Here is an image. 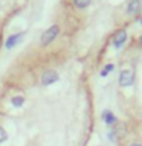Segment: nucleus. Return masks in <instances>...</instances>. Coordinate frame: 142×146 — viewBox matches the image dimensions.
<instances>
[{"label":"nucleus","instance_id":"11","mask_svg":"<svg viewBox=\"0 0 142 146\" xmlns=\"http://www.w3.org/2000/svg\"><path fill=\"white\" fill-rule=\"evenodd\" d=\"M8 140V134H6V131L3 129L2 126H0V143H3V141H6Z\"/></svg>","mask_w":142,"mask_h":146},{"label":"nucleus","instance_id":"10","mask_svg":"<svg viewBox=\"0 0 142 146\" xmlns=\"http://www.w3.org/2000/svg\"><path fill=\"white\" fill-rule=\"evenodd\" d=\"M113 68H115V66H113V64H109V66H105V67H104V70L101 72V76H102V78H105V76H107L109 73H110V72L113 70Z\"/></svg>","mask_w":142,"mask_h":146},{"label":"nucleus","instance_id":"6","mask_svg":"<svg viewBox=\"0 0 142 146\" xmlns=\"http://www.w3.org/2000/svg\"><path fill=\"white\" fill-rule=\"evenodd\" d=\"M23 36H25V32H18V34H14V35H11V36H8V38H6V43H5V47H6L8 50L12 49V47H15V46L21 41Z\"/></svg>","mask_w":142,"mask_h":146},{"label":"nucleus","instance_id":"9","mask_svg":"<svg viewBox=\"0 0 142 146\" xmlns=\"http://www.w3.org/2000/svg\"><path fill=\"white\" fill-rule=\"evenodd\" d=\"M11 102H12L14 107L18 108V107H21V105L25 104V98H23V96H15V98H12Z\"/></svg>","mask_w":142,"mask_h":146},{"label":"nucleus","instance_id":"7","mask_svg":"<svg viewBox=\"0 0 142 146\" xmlns=\"http://www.w3.org/2000/svg\"><path fill=\"white\" fill-rule=\"evenodd\" d=\"M102 120H104V123L107 126H115L118 123V119H116V116L110 111V110H105V111H102Z\"/></svg>","mask_w":142,"mask_h":146},{"label":"nucleus","instance_id":"14","mask_svg":"<svg viewBox=\"0 0 142 146\" xmlns=\"http://www.w3.org/2000/svg\"><path fill=\"white\" fill-rule=\"evenodd\" d=\"M141 25H142V17H141Z\"/></svg>","mask_w":142,"mask_h":146},{"label":"nucleus","instance_id":"13","mask_svg":"<svg viewBox=\"0 0 142 146\" xmlns=\"http://www.w3.org/2000/svg\"><path fill=\"white\" fill-rule=\"evenodd\" d=\"M128 146H142V145H141V143H130Z\"/></svg>","mask_w":142,"mask_h":146},{"label":"nucleus","instance_id":"2","mask_svg":"<svg viewBox=\"0 0 142 146\" xmlns=\"http://www.w3.org/2000/svg\"><path fill=\"white\" fill-rule=\"evenodd\" d=\"M58 34H60V27H58V25L50 26L49 29L46 31L43 35H41V46H48V44H50V43H52V41L58 36Z\"/></svg>","mask_w":142,"mask_h":146},{"label":"nucleus","instance_id":"8","mask_svg":"<svg viewBox=\"0 0 142 146\" xmlns=\"http://www.w3.org/2000/svg\"><path fill=\"white\" fill-rule=\"evenodd\" d=\"M73 6L78 8V9H86L87 6H90L92 0H72Z\"/></svg>","mask_w":142,"mask_h":146},{"label":"nucleus","instance_id":"1","mask_svg":"<svg viewBox=\"0 0 142 146\" xmlns=\"http://www.w3.org/2000/svg\"><path fill=\"white\" fill-rule=\"evenodd\" d=\"M119 85L121 87H130L133 82H135V70L133 68H124V70H121V73H119Z\"/></svg>","mask_w":142,"mask_h":146},{"label":"nucleus","instance_id":"4","mask_svg":"<svg viewBox=\"0 0 142 146\" xmlns=\"http://www.w3.org/2000/svg\"><path fill=\"white\" fill-rule=\"evenodd\" d=\"M127 38H128L127 31H125V29H119L116 34L113 35V47H115V49H121L122 46L125 44Z\"/></svg>","mask_w":142,"mask_h":146},{"label":"nucleus","instance_id":"3","mask_svg":"<svg viewBox=\"0 0 142 146\" xmlns=\"http://www.w3.org/2000/svg\"><path fill=\"white\" fill-rule=\"evenodd\" d=\"M125 14L128 17H136L142 14V0H130L125 6Z\"/></svg>","mask_w":142,"mask_h":146},{"label":"nucleus","instance_id":"5","mask_svg":"<svg viewBox=\"0 0 142 146\" xmlns=\"http://www.w3.org/2000/svg\"><path fill=\"white\" fill-rule=\"evenodd\" d=\"M57 81H58V73L55 70H46L43 75H41V84L43 85H50Z\"/></svg>","mask_w":142,"mask_h":146},{"label":"nucleus","instance_id":"12","mask_svg":"<svg viewBox=\"0 0 142 146\" xmlns=\"http://www.w3.org/2000/svg\"><path fill=\"white\" fill-rule=\"evenodd\" d=\"M137 44H139V47H142V35L137 38Z\"/></svg>","mask_w":142,"mask_h":146}]
</instances>
